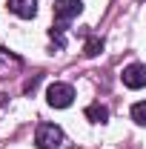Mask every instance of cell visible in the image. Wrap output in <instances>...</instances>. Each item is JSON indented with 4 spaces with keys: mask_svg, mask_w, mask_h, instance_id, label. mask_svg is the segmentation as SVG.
Returning <instances> with one entry per match:
<instances>
[{
    "mask_svg": "<svg viewBox=\"0 0 146 149\" xmlns=\"http://www.w3.org/2000/svg\"><path fill=\"white\" fill-rule=\"evenodd\" d=\"M9 9L23 20H32L37 15V0H9Z\"/></svg>",
    "mask_w": 146,
    "mask_h": 149,
    "instance_id": "obj_5",
    "label": "cell"
},
{
    "mask_svg": "<svg viewBox=\"0 0 146 149\" xmlns=\"http://www.w3.org/2000/svg\"><path fill=\"white\" fill-rule=\"evenodd\" d=\"M83 12V3L80 0H57L55 3V20L57 23H69Z\"/></svg>",
    "mask_w": 146,
    "mask_h": 149,
    "instance_id": "obj_3",
    "label": "cell"
},
{
    "mask_svg": "<svg viewBox=\"0 0 146 149\" xmlns=\"http://www.w3.org/2000/svg\"><path fill=\"white\" fill-rule=\"evenodd\" d=\"M35 143L40 149H57L60 143H63V132H60V126H55V123H40L35 132Z\"/></svg>",
    "mask_w": 146,
    "mask_h": 149,
    "instance_id": "obj_1",
    "label": "cell"
},
{
    "mask_svg": "<svg viewBox=\"0 0 146 149\" xmlns=\"http://www.w3.org/2000/svg\"><path fill=\"white\" fill-rule=\"evenodd\" d=\"M86 118H89L92 123H106L109 120V109L100 106V103H89L86 106Z\"/></svg>",
    "mask_w": 146,
    "mask_h": 149,
    "instance_id": "obj_6",
    "label": "cell"
},
{
    "mask_svg": "<svg viewBox=\"0 0 146 149\" xmlns=\"http://www.w3.org/2000/svg\"><path fill=\"white\" fill-rule=\"evenodd\" d=\"M46 100H49V106H55V109H66L74 100V89L69 83H52V86L46 89Z\"/></svg>",
    "mask_w": 146,
    "mask_h": 149,
    "instance_id": "obj_2",
    "label": "cell"
},
{
    "mask_svg": "<svg viewBox=\"0 0 146 149\" xmlns=\"http://www.w3.org/2000/svg\"><path fill=\"white\" fill-rule=\"evenodd\" d=\"M132 120H135L138 126H143V123H146V103H143V100H138V103L132 106Z\"/></svg>",
    "mask_w": 146,
    "mask_h": 149,
    "instance_id": "obj_8",
    "label": "cell"
},
{
    "mask_svg": "<svg viewBox=\"0 0 146 149\" xmlns=\"http://www.w3.org/2000/svg\"><path fill=\"white\" fill-rule=\"evenodd\" d=\"M15 69H20V60L15 55H9V52L0 49V74H9V72H15Z\"/></svg>",
    "mask_w": 146,
    "mask_h": 149,
    "instance_id": "obj_7",
    "label": "cell"
},
{
    "mask_svg": "<svg viewBox=\"0 0 146 149\" xmlns=\"http://www.w3.org/2000/svg\"><path fill=\"white\" fill-rule=\"evenodd\" d=\"M123 86L129 89H143L146 86V66L143 63H132L123 69Z\"/></svg>",
    "mask_w": 146,
    "mask_h": 149,
    "instance_id": "obj_4",
    "label": "cell"
},
{
    "mask_svg": "<svg viewBox=\"0 0 146 149\" xmlns=\"http://www.w3.org/2000/svg\"><path fill=\"white\" fill-rule=\"evenodd\" d=\"M100 49H103V43H100V40H89V43H86V57H95Z\"/></svg>",
    "mask_w": 146,
    "mask_h": 149,
    "instance_id": "obj_9",
    "label": "cell"
}]
</instances>
